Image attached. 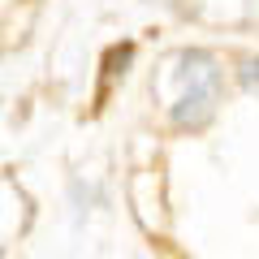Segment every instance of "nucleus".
Segmentation results:
<instances>
[{"instance_id": "f257e3e1", "label": "nucleus", "mask_w": 259, "mask_h": 259, "mask_svg": "<svg viewBox=\"0 0 259 259\" xmlns=\"http://www.w3.org/2000/svg\"><path fill=\"white\" fill-rule=\"evenodd\" d=\"M182 95L173 104V121L177 125H203L216 108V95H221V74H216V65L207 61L203 52H186L182 56Z\"/></svg>"}, {"instance_id": "f03ea898", "label": "nucleus", "mask_w": 259, "mask_h": 259, "mask_svg": "<svg viewBox=\"0 0 259 259\" xmlns=\"http://www.w3.org/2000/svg\"><path fill=\"white\" fill-rule=\"evenodd\" d=\"M242 78H246V82H250V87L259 91V56H250V61L242 65Z\"/></svg>"}]
</instances>
